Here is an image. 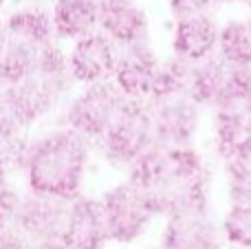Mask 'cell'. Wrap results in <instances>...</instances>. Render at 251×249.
<instances>
[{
  "mask_svg": "<svg viewBox=\"0 0 251 249\" xmlns=\"http://www.w3.org/2000/svg\"><path fill=\"white\" fill-rule=\"evenodd\" d=\"M93 144L66 126L25 141L18 168L25 172L31 192L73 201L79 197L91 166Z\"/></svg>",
  "mask_w": 251,
  "mask_h": 249,
  "instance_id": "obj_1",
  "label": "cell"
},
{
  "mask_svg": "<svg viewBox=\"0 0 251 249\" xmlns=\"http://www.w3.org/2000/svg\"><path fill=\"white\" fill-rule=\"evenodd\" d=\"M143 249H161L159 245H156V247H143Z\"/></svg>",
  "mask_w": 251,
  "mask_h": 249,
  "instance_id": "obj_31",
  "label": "cell"
},
{
  "mask_svg": "<svg viewBox=\"0 0 251 249\" xmlns=\"http://www.w3.org/2000/svg\"><path fill=\"white\" fill-rule=\"evenodd\" d=\"M221 229L227 245L236 249L251 247V201L231 203L221 221Z\"/></svg>",
  "mask_w": 251,
  "mask_h": 249,
  "instance_id": "obj_21",
  "label": "cell"
},
{
  "mask_svg": "<svg viewBox=\"0 0 251 249\" xmlns=\"http://www.w3.org/2000/svg\"><path fill=\"white\" fill-rule=\"evenodd\" d=\"M216 53L229 66H251V26L247 20H227L218 31Z\"/></svg>",
  "mask_w": 251,
  "mask_h": 249,
  "instance_id": "obj_18",
  "label": "cell"
},
{
  "mask_svg": "<svg viewBox=\"0 0 251 249\" xmlns=\"http://www.w3.org/2000/svg\"><path fill=\"white\" fill-rule=\"evenodd\" d=\"M62 241L69 245V249H104L108 245V229L100 199L79 194L69 203Z\"/></svg>",
  "mask_w": 251,
  "mask_h": 249,
  "instance_id": "obj_12",
  "label": "cell"
},
{
  "mask_svg": "<svg viewBox=\"0 0 251 249\" xmlns=\"http://www.w3.org/2000/svg\"><path fill=\"white\" fill-rule=\"evenodd\" d=\"M154 216L212 210V170L196 146L168 148L165 174L141 192Z\"/></svg>",
  "mask_w": 251,
  "mask_h": 249,
  "instance_id": "obj_2",
  "label": "cell"
},
{
  "mask_svg": "<svg viewBox=\"0 0 251 249\" xmlns=\"http://www.w3.org/2000/svg\"><path fill=\"white\" fill-rule=\"evenodd\" d=\"M190 79L192 64L176 55H170L168 60H161V69L156 73L154 88L150 100H163V97L190 95Z\"/></svg>",
  "mask_w": 251,
  "mask_h": 249,
  "instance_id": "obj_20",
  "label": "cell"
},
{
  "mask_svg": "<svg viewBox=\"0 0 251 249\" xmlns=\"http://www.w3.org/2000/svg\"><path fill=\"white\" fill-rule=\"evenodd\" d=\"M231 66L223 60L218 53H212L205 60L192 64V79H190V97L201 108L212 110L216 101L221 100L225 88L227 75Z\"/></svg>",
  "mask_w": 251,
  "mask_h": 249,
  "instance_id": "obj_16",
  "label": "cell"
},
{
  "mask_svg": "<svg viewBox=\"0 0 251 249\" xmlns=\"http://www.w3.org/2000/svg\"><path fill=\"white\" fill-rule=\"evenodd\" d=\"M152 146H154V132H152L148 101L126 100L117 119L108 128V132L97 141L95 148L108 166L126 172Z\"/></svg>",
  "mask_w": 251,
  "mask_h": 249,
  "instance_id": "obj_3",
  "label": "cell"
},
{
  "mask_svg": "<svg viewBox=\"0 0 251 249\" xmlns=\"http://www.w3.org/2000/svg\"><path fill=\"white\" fill-rule=\"evenodd\" d=\"M22 146H25V141L18 146L0 144V183H7L9 172H11L13 168H18V157H20Z\"/></svg>",
  "mask_w": 251,
  "mask_h": 249,
  "instance_id": "obj_24",
  "label": "cell"
},
{
  "mask_svg": "<svg viewBox=\"0 0 251 249\" xmlns=\"http://www.w3.org/2000/svg\"><path fill=\"white\" fill-rule=\"evenodd\" d=\"M247 22H249V26H251V16H249V18H247Z\"/></svg>",
  "mask_w": 251,
  "mask_h": 249,
  "instance_id": "obj_32",
  "label": "cell"
},
{
  "mask_svg": "<svg viewBox=\"0 0 251 249\" xmlns=\"http://www.w3.org/2000/svg\"><path fill=\"white\" fill-rule=\"evenodd\" d=\"M223 161V174H225V188L231 203L251 201V148L240 146Z\"/></svg>",
  "mask_w": 251,
  "mask_h": 249,
  "instance_id": "obj_19",
  "label": "cell"
},
{
  "mask_svg": "<svg viewBox=\"0 0 251 249\" xmlns=\"http://www.w3.org/2000/svg\"><path fill=\"white\" fill-rule=\"evenodd\" d=\"M168 7L172 11L174 20L185 16H196V13H216L214 0H168Z\"/></svg>",
  "mask_w": 251,
  "mask_h": 249,
  "instance_id": "obj_23",
  "label": "cell"
},
{
  "mask_svg": "<svg viewBox=\"0 0 251 249\" xmlns=\"http://www.w3.org/2000/svg\"><path fill=\"white\" fill-rule=\"evenodd\" d=\"M97 31L113 40L119 49L150 40V18L134 0H97Z\"/></svg>",
  "mask_w": 251,
  "mask_h": 249,
  "instance_id": "obj_11",
  "label": "cell"
},
{
  "mask_svg": "<svg viewBox=\"0 0 251 249\" xmlns=\"http://www.w3.org/2000/svg\"><path fill=\"white\" fill-rule=\"evenodd\" d=\"M0 249H31V243L18 229L0 232Z\"/></svg>",
  "mask_w": 251,
  "mask_h": 249,
  "instance_id": "obj_25",
  "label": "cell"
},
{
  "mask_svg": "<svg viewBox=\"0 0 251 249\" xmlns=\"http://www.w3.org/2000/svg\"><path fill=\"white\" fill-rule=\"evenodd\" d=\"M69 203L71 201H64V199L47 197V194L29 190V194L20 199L13 229H18L29 243L62 238L66 216H69Z\"/></svg>",
  "mask_w": 251,
  "mask_h": 249,
  "instance_id": "obj_7",
  "label": "cell"
},
{
  "mask_svg": "<svg viewBox=\"0 0 251 249\" xmlns=\"http://www.w3.org/2000/svg\"><path fill=\"white\" fill-rule=\"evenodd\" d=\"M40 49L31 44L18 42V40L4 38L2 57H0V84L2 86H13L35 73L38 66Z\"/></svg>",
  "mask_w": 251,
  "mask_h": 249,
  "instance_id": "obj_17",
  "label": "cell"
},
{
  "mask_svg": "<svg viewBox=\"0 0 251 249\" xmlns=\"http://www.w3.org/2000/svg\"><path fill=\"white\" fill-rule=\"evenodd\" d=\"M124 104L126 97L113 82L91 84L71 97L62 115V126L75 130L93 146H97V141L117 119Z\"/></svg>",
  "mask_w": 251,
  "mask_h": 249,
  "instance_id": "obj_4",
  "label": "cell"
},
{
  "mask_svg": "<svg viewBox=\"0 0 251 249\" xmlns=\"http://www.w3.org/2000/svg\"><path fill=\"white\" fill-rule=\"evenodd\" d=\"M240 2H243V4H247V7L251 9V0H240Z\"/></svg>",
  "mask_w": 251,
  "mask_h": 249,
  "instance_id": "obj_29",
  "label": "cell"
},
{
  "mask_svg": "<svg viewBox=\"0 0 251 249\" xmlns=\"http://www.w3.org/2000/svg\"><path fill=\"white\" fill-rule=\"evenodd\" d=\"M245 249H251V247H245Z\"/></svg>",
  "mask_w": 251,
  "mask_h": 249,
  "instance_id": "obj_33",
  "label": "cell"
},
{
  "mask_svg": "<svg viewBox=\"0 0 251 249\" xmlns=\"http://www.w3.org/2000/svg\"><path fill=\"white\" fill-rule=\"evenodd\" d=\"M221 25L214 13H196L174 20L172 31V55L196 64L207 55L216 53Z\"/></svg>",
  "mask_w": 251,
  "mask_h": 249,
  "instance_id": "obj_13",
  "label": "cell"
},
{
  "mask_svg": "<svg viewBox=\"0 0 251 249\" xmlns=\"http://www.w3.org/2000/svg\"><path fill=\"white\" fill-rule=\"evenodd\" d=\"M2 49H4V29H2V22H0V57H2Z\"/></svg>",
  "mask_w": 251,
  "mask_h": 249,
  "instance_id": "obj_27",
  "label": "cell"
},
{
  "mask_svg": "<svg viewBox=\"0 0 251 249\" xmlns=\"http://www.w3.org/2000/svg\"><path fill=\"white\" fill-rule=\"evenodd\" d=\"M4 2H7V0H0V9H2V7H4Z\"/></svg>",
  "mask_w": 251,
  "mask_h": 249,
  "instance_id": "obj_30",
  "label": "cell"
},
{
  "mask_svg": "<svg viewBox=\"0 0 251 249\" xmlns=\"http://www.w3.org/2000/svg\"><path fill=\"white\" fill-rule=\"evenodd\" d=\"M100 203L108 229V241L117 245H130L139 241L154 219L146 203V197L130 181H122L106 190Z\"/></svg>",
  "mask_w": 251,
  "mask_h": 249,
  "instance_id": "obj_5",
  "label": "cell"
},
{
  "mask_svg": "<svg viewBox=\"0 0 251 249\" xmlns=\"http://www.w3.org/2000/svg\"><path fill=\"white\" fill-rule=\"evenodd\" d=\"M20 199H22V194L16 188H11L9 181L7 183H0V232L13 229L18 207H20Z\"/></svg>",
  "mask_w": 251,
  "mask_h": 249,
  "instance_id": "obj_22",
  "label": "cell"
},
{
  "mask_svg": "<svg viewBox=\"0 0 251 249\" xmlns=\"http://www.w3.org/2000/svg\"><path fill=\"white\" fill-rule=\"evenodd\" d=\"M161 69V57L156 55L154 47L148 42L122 47L117 55L113 84L126 100L148 101L154 88L156 73Z\"/></svg>",
  "mask_w": 251,
  "mask_h": 249,
  "instance_id": "obj_8",
  "label": "cell"
},
{
  "mask_svg": "<svg viewBox=\"0 0 251 249\" xmlns=\"http://www.w3.org/2000/svg\"><path fill=\"white\" fill-rule=\"evenodd\" d=\"M100 2L97 0H55L51 9V22L55 40L86 38L97 31Z\"/></svg>",
  "mask_w": 251,
  "mask_h": 249,
  "instance_id": "obj_14",
  "label": "cell"
},
{
  "mask_svg": "<svg viewBox=\"0 0 251 249\" xmlns=\"http://www.w3.org/2000/svg\"><path fill=\"white\" fill-rule=\"evenodd\" d=\"M66 55H69V71L73 82L91 86V84L113 82L119 47L104 33L95 31L86 38L75 40Z\"/></svg>",
  "mask_w": 251,
  "mask_h": 249,
  "instance_id": "obj_9",
  "label": "cell"
},
{
  "mask_svg": "<svg viewBox=\"0 0 251 249\" xmlns=\"http://www.w3.org/2000/svg\"><path fill=\"white\" fill-rule=\"evenodd\" d=\"M31 249H69L62 238H53V241H42V243H31Z\"/></svg>",
  "mask_w": 251,
  "mask_h": 249,
  "instance_id": "obj_26",
  "label": "cell"
},
{
  "mask_svg": "<svg viewBox=\"0 0 251 249\" xmlns=\"http://www.w3.org/2000/svg\"><path fill=\"white\" fill-rule=\"evenodd\" d=\"M2 29L4 38L18 40V42L31 44V47L38 49L55 42L51 11L40 7V4H25V7L11 11L7 20L2 22Z\"/></svg>",
  "mask_w": 251,
  "mask_h": 249,
  "instance_id": "obj_15",
  "label": "cell"
},
{
  "mask_svg": "<svg viewBox=\"0 0 251 249\" xmlns=\"http://www.w3.org/2000/svg\"><path fill=\"white\" fill-rule=\"evenodd\" d=\"M148 108H150L154 144L165 148L196 146L203 108L190 95L148 100Z\"/></svg>",
  "mask_w": 251,
  "mask_h": 249,
  "instance_id": "obj_6",
  "label": "cell"
},
{
  "mask_svg": "<svg viewBox=\"0 0 251 249\" xmlns=\"http://www.w3.org/2000/svg\"><path fill=\"white\" fill-rule=\"evenodd\" d=\"M225 236L212 212H185L165 219L161 249H225Z\"/></svg>",
  "mask_w": 251,
  "mask_h": 249,
  "instance_id": "obj_10",
  "label": "cell"
},
{
  "mask_svg": "<svg viewBox=\"0 0 251 249\" xmlns=\"http://www.w3.org/2000/svg\"><path fill=\"white\" fill-rule=\"evenodd\" d=\"M229 2H236V0H214V4H216V9H221L223 4H229Z\"/></svg>",
  "mask_w": 251,
  "mask_h": 249,
  "instance_id": "obj_28",
  "label": "cell"
}]
</instances>
